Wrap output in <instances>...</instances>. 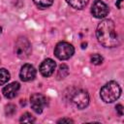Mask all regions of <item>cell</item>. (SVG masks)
I'll use <instances>...</instances> for the list:
<instances>
[{
    "label": "cell",
    "instance_id": "2e32d148",
    "mask_svg": "<svg viewBox=\"0 0 124 124\" xmlns=\"http://www.w3.org/2000/svg\"><path fill=\"white\" fill-rule=\"evenodd\" d=\"M16 112V108L13 104H9L5 107V113L7 116H13Z\"/></svg>",
    "mask_w": 124,
    "mask_h": 124
},
{
    "label": "cell",
    "instance_id": "ba28073f",
    "mask_svg": "<svg viewBox=\"0 0 124 124\" xmlns=\"http://www.w3.org/2000/svg\"><path fill=\"white\" fill-rule=\"evenodd\" d=\"M55 67H56L55 62L52 59L47 58V59H45L42 62V64L40 65L39 70H40V73H41L42 76L47 78V77H50L53 74V72L55 70Z\"/></svg>",
    "mask_w": 124,
    "mask_h": 124
},
{
    "label": "cell",
    "instance_id": "e0dca14e",
    "mask_svg": "<svg viewBox=\"0 0 124 124\" xmlns=\"http://www.w3.org/2000/svg\"><path fill=\"white\" fill-rule=\"evenodd\" d=\"M90 60H91V62H92L94 65H100V64L103 63V60H104V59H103L102 55L96 53V54H93V55L91 56Z\"/></svg>",
    "mask_w": 124,
    "mask_h": 124
},
{
    "label": "cell",
    "instance_id": "52a82bcc",
    "mask_svg": "<svg viewBox=\"0 0 124 124\" xmlns=\"http://www.w3.org/2000/svg\"><path fill=\"white\" fill-rule=\"evenodd\" d=\"M91 13L96 18H104L108 14V7L101 0H95L91 7Z\"/></svg>",
    "mask_w": 124,
    "mask_h": 124
},
{
    "label": "cell",
    "instance_id": "d6986e66",
    "mask_svg": "<svg viewBox=\"0 0 124 124\" xmlns=\"http://www.w3.org/2000/svg\"><path fill=\"white\" fill-rule=\"evenodd\" d=\"M64 122H67V123H73V120H71L70 118H62V119L58 120V123H64Z\"/></svg>",
    "mask_w": 124,
    "mask_h": 124
},
{
    "label": "cell",
    "instance_id": "ac0fdd59",
    "mask_svg": "<svg viewBox=\"0 0 124 124\" xmlns=\"http://www.w3.org/2000/svg\"><path fill=\"white\" fill-rule=\"evenodd\" d=\"M116 111L118 112V114L120 116H122L123 115V106L122 105H117L116 106Z\"/></svg>",
    "mask_w": 124,
    "mask_h": 124
},
{
    "label": "cell",
    "instance_id": "9a60e30c",
    "mask_svg": "<svg viewBox=\"0 0 124 124\" xmlns=\"http://www.w3.org/2000/svg\"><path fill=\"white\" fill-rule=\"evenodd\" d=\"M19 121L21 123H34L35 122V118L32 114H30L29 112H25L21 115Z\"/></svg>",
    "mask_w": 124,
    "mask_h": 124
},
{
    "label": "cell",
    "instance_id": "3957f363",
    "mask_svg": "<svg viewBox=\"0 0 124 124\" xmlns=\"http://www.w3.org/2000/svg\"><path fill=\"white\" fill-rule=\"evenodd\" d=\"M15 53L20 59L27 58L31 53L30 42L24 37L18 38L16 42V45H15Z\"/></svg>",
    "mask_w": 124,
    "mask_h": 124
},
{
    "label": "cell",
    "instance_id": "9c48e42d",
    "mask_svg": "<svg viewBox=\"0 0 124 124\" xmlns=\"http://www.w3.org/2000/svg\"><path fill=\"white\" fill-rule=\"evenodd\" d=\"M19 77L23 81H30L33 80L36 77V70L30 64H25L21 67L19 72Z\"/></svg>",
    "mask_w": 124,
    "mask_h": 124
},
{
    "label": "cell",
    "instance_id": "6da1fadb",
    "mask_svg": "<svg viewBox=\"0 0 124 124\" xmlns=\"http://www.w3.org/2000/svg\"><path fill=\"white\" fill-rule=\"evenodd\" d=\"M96 36L99 43L106 47H114L119 43L115 25L111 19H104L99 23L96 30Z\"/></svg>",
    "mask_w": 124,
    "mask_h": 124
},
{
    "label": "cell",
    "instance_id": "7c38bea8",
    "mask_svg": "<svg viewBox=\"0 0 124 124\" xmlns=\"http://www.w3.org/2000/svg\"><path fill=\"white\" fill-rule=\"evenodd\" d=\"M69 74V68L66 64H61L58 68V71H57V78L58 79H61V78H64L68 76Z\"/></svg>",
    "mask_w": 124,
    "mask_h": 124
},
{
    "label": "cell",
    "instance_id": "277c9868",
    "mask_svg": "<svg viewBox=\"0 0 124 124\" xmlns=\"http://www.w3.org/2000/svg\"><path fill=\"white\" fill-rule=\"evenodd\" d=\"M75 52L74 46L67 42H60L54 48V55L60 60H67Z\"/></svg>",
    "mask_w": 124,
    "mask_h": 124
},
{
    "label": "cell",
    "instance_id": "7a4b0ae2",
    "mask_svg": "<svg viewBox=\"0 0 124 124\" xmlns=\"http://www.w3.org/2000/svg\"><path fill=\"white\" fill-rule=\"evenodd\" d=\"M121 94V88L115 81H109L106 83L100 91L101 99L105 103H113L116 101Z\"/></svg>",
    "mask_w": 124,
    "mask_h": 124
},
{
    "label": "cell",
    "instance_id": "30bf717a",
    "mask_svg": "<svg viewBox=\"0 0 124 124\" xmlns=\"http://www.w3.org/2000/svg\"><path fill=\"white\" fill-rule=\"evenodd\" d=\"M18 90H19V83L15 81V82H12V83H9L8 85H6L3 88L2 93L6 98L12 99L16 96Z\"/></svg>",
    "mask_w": 124,
    "mask_h": 124
},
{
    "label": "cell",
    "instance_id": "8992f818",
    "mask_svg": "<svg viewBox=\"0 0 124 124\" xmlns=\"http://www.w3.org/2000/svg\"><path fill=\"white\" fill-rule=\"evenodd\" d=\"M30 105L32 109L36 113H41L46 106V99L44 95L40 93H35L30 97Z\"/></svg>",
    "mask_w": 124,
    "mask_h": 124
},
{
    "label": "cell",
    "instance_id": "5b68a950",
    "mask_svg": "<svg viewBox=\"0 0 124 124\" xmlns=\"http://www.w3.org/2000/svg\"><path fill=\"white\" fill-rule=\"evenodd\" d=\"M71 101L78 108H84L88 106L89 96L88 93L82 89H77L71 94Z\"/></svg>",
    "mask_w": 124,
    "mask_h": 124
},
{
    "label": "cell",
    "instance_id": "44dd1931",
    "mask_svg": "<svg viewBox=\"0 0 124 124\" xmlns=\"http://www.w3.org/2000/svg\"><path fill=\"white\" fill-rule=\"evenodd\" d=\"M1 30H2V29H1V27H0V33H1Z\"/></svg>",
    "mask_w": 124,
    "mask_h": 124
},
{
    "label": "cell",
    "instance_id": "5bb4252c",
    "mask_svg": "<svg viewBox=\"0 0 124 124\" xmlns=\"http://www.w3.org/2000/svg\"><path fill=\"white\" fill-rule=\"evenodd\" d=\"M9 79H10V73L6 69L1 68L0 69V85L5 84L6 82H8Z\"/></svg>",
    "mask_w": 124,
    "mask_h": 124
},
{
    "label": "cell",
    "instance_id": "ffe728a7",
    "mask_svg": "<svg viewBox=\"0 0 124 124\" xmlns=\"http://www.w3.org/2000/svg\"><path fill=\"white\" fill-rule=\"evenodd\" d=\"M122 3H123V0H118V1L116 2V6H117L119 9H121V8H122Z\"/></svg>",
    "mask_w": 124,
    "mask_h": 124
},
{
    "label": "cell",
    "instance_id": "4fadbf2b",
    "mask_svg": "<svg viewBox=\"0 0 124 124\" xmlns=\"http://www.w3.org/2000/svg\"><path fill=\"white\" fill-rule=\"evenodd\" d=\"M34 4L40 9H46L50 7L53 3V0H33Z\"/></svg>",
    "mask_w": 124,
    "mask_h": 124
},
{
    "label": "cell",
    "instance_id": "8fae6325",
    "mask_svg": "<svg viewBox=\"0 0 124 124\" xmlns=\"http://www.w3.org/2000/svg\"><path fill=\"white\" fill-rule=\"evenodd\" d=\"M66 2L71 7L75 8V9H78V10H81L87 5L88 0H66Z\"/></svg>",
    "mask_w": 124,
    "mask_h": 124
}]
</instances>
